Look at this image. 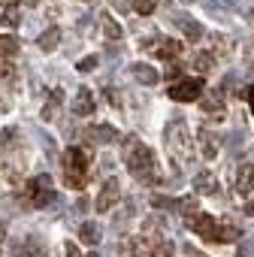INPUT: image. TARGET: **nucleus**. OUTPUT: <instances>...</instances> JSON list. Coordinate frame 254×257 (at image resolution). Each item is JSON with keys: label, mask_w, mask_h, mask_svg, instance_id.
<instances>
[{"label": "nucleus", "mask_w": 254, "mask_h": 257, "mask_svg": "<svg viewBox=\"0 0 254 257\" xmlns=\"http://www.w3.org/2000/svg\"><path fill=\"white\" fill-rule=\"evenodd\" d=\"M121 158L127 164V170H131V176L143 185H152L158 182V164H155V155L149 146H143L137 137H127L121 143Z\"/></svg>", "instance_id": "obj_1"}, {"label": "nucleus", "mask_w": 254, "mask_h": 257, "mask_svg": "<svg viewBox=\"0 0 254 257\" xmlns=\"http://www.w3.org/2000/svg\"><path fill=\"white\" fill-rule=\"evenodd\" d=\"M164 140H167V149L176 155V161L188 164L194 158V146H191V131H188V124L182 118L170 121L167 124V131H164Z\"/></svg>", "instance_id": "obj_2"}, {"label": "nucleus", "mask_w": 254, "mask_h": 257, "mask_svg": "<svg viewBox=\"0 0 254 257\" xmlns=\"http://www.w3.org/2000/svg\"><path fill=\"white\" fill-rule=\"evenodd\" d=\"M64 179L70 188H82L88 179V158L82 149H67L64 155Z\"/></svg>", "instance_id": "obj_3"}, {"label": "nucleus", "mask_w": 254, "mask_h": 257, "mask_svg": "<svg viewBox=\"0 0 254 257\" xmlns=\"http://www.w3.org/2000/svg\"><path fill=\"white\" fill-rule=\"evenodd\" d=\"M25 197L31 200V206H46L55 200V191H52V179L49 176H37L25 185Z\"/></svg>", "instance_id": "obj_4"}, {"label": "nucleus", "mask_w": 254, "mask_h": 257, "mask_svg": "<svg viewBox=\"0 0 254 257\" xmlns=\"http://www.w3.org/2000/svg\"><path fill=\"white\" fill-rule=\"evenodd\" d=\"M167 94H170V100H176V103L200 100V97H203V79H182V82H176Z\"/></svg>", "instance_id": "obj_5"}, {"label": "nucleus", "mask_w": 254, "mask_h": 257, "mask_svg": "<svg viewBox=\"0 0 254 257\" xmlns=\"http://www.w3.org/2000/svg\"><path fill=\"white\" fill-rule=\"evenodd\" d=\"M188 227H191L197 236L209 239V242H215V239H218V233H221V224H218L212 215H206V212H197V215H191V218H188Z\"/></svg>", "instance_id": "obj_6"}, {"label": "nucleus", "mask_w": 254, "mask_h": 257, "mask_svg": "<svg viewBox=\"0 0 254 257\" xmlns=\"http://www.w3.org/2000/svg\"><path fill=\"white\" fill-rule=\"evenodd\" d=\"M118 197H121V185H118V179H106V185L100 188V194H97V212H109L115 203H118Z\"/></svg>", "instance_id": "obj_7"}, {"label": "nucleus", "mask_w": 254, "mask_h": 257, "mask_svg": "<svg viewBox=\"0 0 254 257\" xmlns=\"http://www.w3.org/2000/svg\"><path fill=\"white\" fill-rule=\"evenodd\" d=\"M236 194L239 197L254 194V164H239V170H236Z\"/></svg>", "instance_id": "obj_8"}, {"label": "nucleus", "mask_w": 254, "mask_h": 257, "mask_svg": "<svg viewBox=\"0 0 254 257\" xmlns=\"http://www.w3.org/2000/svg\"><path fill=\"white\" fill-rule=\"evenodd\" d=\"M146 49H149L152 55H158V58H176V55L182 52V46H179L176 40H170V37H158V40H152Z\"/></svg>", "instance_id": "obj_9"}, {"label": "nucleus", "mask_w": 254, "mask_h": 257, "mask_svg": "<svg viewBox=\"0 0 254 257\" xmlns=\"http://www.w3.org/2000/svg\"><path fill=\"white\" fill-rule=\"evenodd\" d=\"M70 109H73V115H79V118L94 115V94H91L88 88H79L76 97H73V103H70Z\"/></svg>", "instance_id": "obj_10"}, {"label": "nucleus", "mask_w": 254, "mask_h": 257, "mask_svg": "<svg viewBox=\"0 0 254 257\" xmlns=\"http://www.w3.org/2000/svg\"><path fill=\"white\" fill-rule=\"evenodd\" d=\"M194 188L200 191V194H218V179L209 173V170H203V173H197V179H194Z\"/></svg>", "instance_id": "obj_11"}, {"label": "nucleus", "mask_w": 254, "mask_h": 257, "mask_svg": "<svg viewBox=\"0 0 254 257\" xmlns=\"http://www.w3.org/2000/svg\"><path fill=\"white\" fill-rule=\"evenodd\" d=\"M134 79L137 82H143V85H158V70L155 67H149V64H134Z\"/></svg>", "instance_id": "obj_12"}, {"label": "nucleus", "mask_w": 254, "mask_h": 257, "mask_svg": "<svg viewBox=\"0 0 254 257\" xmlns=\"http://www.w3.org/2000/svg\"><path fill=\"white\" fill-rule=\"evenodd\" d=\"M61 103H64V94L55 88V91H52V97H49V103L43 106V115H40V118H43V121H55V118H58V109H61Z\"/></svg>", "instance_id": "obj_13"}, {"label": "nucleus", "mask_w": 254, "mask_h": 257, "mask_svg": "<svg viewBox=\"0 0 254 257\" xmlns=\"http://www.w3.org/2000/svg\"><path fill=\"white\" fill-rule=\"evenodd\" d=\"M197 137H200V152H203V158H206V161H215V155H218V143H215V137H212L209 131H200Z\"/></svg>", "instance_id": "obj_14"}, {"label": "nucleus", "mask_w": 254, "mask_h": 257, "mask_svg": "<svg viewBox=\"0 0 254 257\" xmlns=\"http://www.w3.org/2000/svg\"><path fill=\"white\" fill-rule=\"evenodd\" d=\"M203 112H206L209 118L221 121V118H224V100H221V97H206V100H203Z\"/></svg>", "instance_id": "obj_15"}, {"label": "nucleus", "mask_w": 254, "mask_h": 257, "mask_svg": "<svg viewBox=\"0 0 254 257\" xmlns=\"http://www.w3.org/2000/svg\"><path fill=\"white\" fill-rule=\"evenodd\" d=\"M79 239H82L85 245H97V242H100V227H97L94 221H85V224L79 227Z\"/></svg>", "instance_id": "obj_16"}, {"label": "nucleus", "mask_w": 254, "mask_h": 257, "mask_svg": "<svg viewBox=\"0 0 254 257\" xmlns=\"http://www.w3.org/2000/svg\"><path fill=\"white\" fill-rule=\"evenodd\" d=\"M91 137L97 143H118V131H115V127H109V124H97L94 131H91Z\"/></svg>", "instance_id": "obj_17"}, {"label": "nucleus", "mask_w": 254, "mask_h": 257, "mask_svg": "<svg viewBox=\"0 0 254 257\" xmlns=\"http://www.w3.org/2000/svg\"><path fill=\"white\" fill-rule=\"evenodd\" d=\"M58 40H61V28H49V31L40 37V49H43V52H55V49H58Z\"/></svg>", "instance_id": "obj_18"}, {"label": "nucleus", "mask_w": 254, "mask_h": 257, "mask_svg": "<svg viewBox=\"0 0 254 257\" xmlns=\"http://www.w3.org/2000/svg\"><path fill=\"white\" fill-rule=\"evenodd\" d=\"M100 19H103V34H106V40H112V43H115V40H121V34H124V31H121V25H118L112 16H100Z\"/></svg>", "instance_id": "obj_19"}, {"label": "nucleus", "mask_w": 254, "mask_h": 257, "mask_svg": "<svg viewBox=\"0 0 254 257\" xmlns=\"http://www.w3.org/2000/svg\"><path fill=\"white\" fill-rule=\"evenodd\" d=\"M176 25L185 31V37H188V40H200V37H203V28H200L197 22H188V19H182V16H179V19H176Z\"/></svg>", "instance_id": "obj_20"}, {"label": "nucleus", "mask_w": 254, "mask_h": 257, "mask_svg": "<svg viewBox=\"0 0 254 257\" xmlns=\"http://www.w3.org/2000/svg\"><path fill=\"white\" fill-rule=\"evenodd\" d=\"M173 254H176V245L170 239H161V242H155V248H152L149 257H173Z\"/></svg>", "instance_id": "obj_21"}, {"label": "nucleus", "mask_w": 254, "mask_h": 257, "mask_svg": "<svg viewBox=\"0 0 254 257\" xmlns=\"http://www.w3.org/2000/svg\"><path fill=\"white\" fill-rule=\"evenodd\" d=\"M19 52V40L16 37H0V55L4 58H16Z\"/></svg>", "instance_id": "obj_22"}, {"label": "nucleus", "mask_w": 254, "mask_h": 257, "mask_svg": "<svg viewBox=\"0 0 254 257\" xmlns=\"http://www.w3.org/2000/svg\"><path fill=\"white\" fill-rule=\"evenodd\" d=\"M194 67H197L200 73H209V70L215 67V55H209V52H200V55L194 58Z\"/></svg>", "instance_id": "obj_23"}, {"label": "nucleus", "mask_w": 254, "mask_h": 257, "mask_svg": "<svg viewBox=\"0 0 254 257\" xmlns=\"http://www.w3.org/2000/svg\"><path fill=\"white\" fill-rule=\"evenodd\" d=\"M134 10H137L140 16H152V13L158 10V0H134Z\"/></svg>", "instance_id": "obj_24"}, {"label": "nucleus", "mask_w": 254, "mask_h": 257, "mask_svg": "<svg viewBox=\"0 0 254 257\" xmlns=\"http://www.w3.org/2000/svg\"><path fill=\"white\" fill-rule=\"evenodd\" d=\"M16 257H46V251L37 245V242H28L25 248H19V254Z\"/></svg>", "instance_id": "obj_25"}, {"label": "nucleus", "mask_w": 254, "mask_h": 257, "mask_svg": "<svg viewBox=\"0 0 254 257\" xmlns=\"http://www.w3.org/2000/svg\"><path fill=\"white\" fill-rule=\"evenodd\" d=\"M233 239H239V230H236V227H230V224H221L218 242H233Z\"/></svg>", "instance_id": "obj_26"}, {"label": "nucleus", "mask_w": 254, "mask_h": 257, "mask_svg": "<svg viewBox=\"0 0 254 257\" xmlns=\"http://www.w3.org/2000/svg\"><path fill=\"white\" fill-rule=\"evenodd\" d=\"M0 22H4L7 28H16V25H19V13H16V7H10V10L4 13V19H0Z\"/></svg>", "instance_id": "obj_27"}, {"label": "nucleus", "mask_w": 254, "mask_h": 257, "mask_svg": "<svg viewBox=\"0 0 254 257\" xmlns=\"http://www.w3.org/2000/svg\"><path fill=\"white\" fill-rule=\"evenodd\" d=\"M215 43H218V52H221V55H230V52H233V46H230V40H227V37H221V34H218V37H215Z\"/></svg>", "instance_id": "obj_28"}, {"label": "nucleus", "mask_w": 254, "mask_h": 257, "mask_svg": "<svg viewBox=\"0 0 254 257\" xmlns=\"http://www.w3.org/2000/svg\"><path fill=\"white\" fill-rule=\"evenodd\" d=\"M94 67H97V58H82V61H79V70H82V73H91Z\"/></svg>", "instance_id": "obj_29"}, {"label": "nucleus", "mask_w": 254, "mask_h": 257, "mask_svg": "<svg viewBox=\"0 0 254 257\" xmlns=\"http://www.w3.org/2000/svg\"><path fill=\"white\" fill-rule=\"evenodd\" d=\"M13 76H16L13 64H0V82H7V79H13Z\"/></svg>", "instance_id": "obj_30"}, {"label": "nucleus", "mask_w": 254, "mask_h": 257, "mask_svg": "<svg viewBox=\"0 0 254 257\" xmlns=\"http://www.w3.org/2000/svg\"><path fill=\"white\" fill-rule=\"evenodd\" d=\"M182 76V64H173L170 70H167V79H179Z\"/></svg>", "instance_id": "obj_31"}, {"label": "nucleus", "mask_w": 254, "mask_h": 257, "mask_svg": "<svg viewBox=\"0 0 254 257\" xmlns=\"http://www.w3.org/2000/svg\"><path fill=\"white\" fill-rule=\"evenodd\" d=\"M236 257H254V248H251V245L245 242V245L239 248V254H236Z\"/></svg>", "instance_id": "obj_32"}, {"label": "nucleus", "mask_w": 254, "mask_h": 257, "mask_svg": "<svg viewBox=\"0 0 254 257\" xmlns=\"http://www.w3.org/2000/svg\"><path fill=\"white\" fill-rule=\"evenodd\" d=\"M245 100H248V106H251V115H254V85H251V88H245Z\"/></svg>", "instance_id": "obj_33"}, {"label": "nucleus", "mask_w": 254, "mask_h": 257, "mask_svg": "<svg viewBox=\"0 0 254 257\" xmlns=\"http://www.w3.org/2000/svg\"><path fill=\"white\" fill-rule=\"evenodd\" d=\"M13 134H16V131H13V127H10V131H4V134H0V143H4V146H10V140H13Z\"/></svg>", "instance_id": "obj_34"}, {"label": "nucleus", "mask_w": 254, "mask_h": 257, "mask_svg": "<svg viewBox=\"0 0 254 257\" xmlns=\"http://www.w3.org/2000/svg\"><path fill=\"white\" fill-rule=\"evenodd\" d=\"M67 257H79V251H76V245H70V242H67Z\"/></svg>", "instance_id": "obj_35"}, {"label": "nucleus", "mask_w": 254, "mask_h": 257, "mask_svg": "<svg viewBox=\"0 0 254 257\" xmlns=\"http://www.w3.org/2000/svg\"><path fill=\"white\" fill-rule=\"evenodd\" d=\"M22 4H25V7H37V4H40V0H22Z\"/></svg>", "instance_id": "obj_36"}, {"label": "nucleus", "mask_w": 254, "mask_h": 257, "mask_svg": "<svg viewBox=\"0 0 254 257\" xmlns=\"http://www.w3.org/2000/svg\"><path fill=\"white\" fill-rule=\"evenodd\" d=\"M188 257H203L200 251H194V248H188Z\"/></svg>", "instance_id": "obj_37"}, {"label": "nucleus", "mask_w": 254, "mask_h": 257, "mask_svg": "<svg viewBox=\"0 0 254 257\" xmlns=\"http://www.w3.org/2000/svg\"><path fill=\"white\" fill-rule=\"evenodd\" d=\"M0 4H7V10H10V7H13V4H16V0H0Z\"/></svg>", "instance_id": "obj_38"}, {"label": "nucleus", "mask_w": 254, "mask_h": 257, "mask_svg": "<svg viewBox=\"0 0 254 257\" xmlns=\"http://www.w3.org/2000/svg\"><path fill=\"white\" fill-rule=\"evenodd\" d=\"M182 4H197V0H182Z\"/></svg>", "instance_id": "obj_39"}, {"label": "nucleus", "mask_w": 254, "mask_h": 257, "mask_svg": "<svg viewBox=\"0 0 254 257\" xmlns=\"http://www.w3.org/2000/svg\"><path fill=\"white\" fill-rule=\"evenodd\" d=\"M88 257H100V254H94V251H91V254H88Z\"/></svg>", "instance_id": "obj_40"}, {"label": "nucleus", "mask_w": 254, "mask_h": 257, "mask_svg": "<svg viewBox=\"0 0 254 257\" xmlns=\"http://www.w3.org/2000/svg\"><path fill=\"white\" fill-rule=\"evenodd\" d=\"M251 16H254V10H251Z\"/></svg>", "instance_id": "obj_41"}]
</instances>
